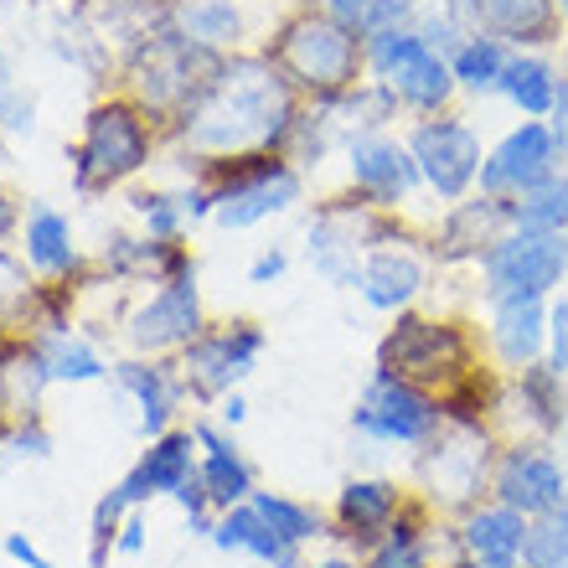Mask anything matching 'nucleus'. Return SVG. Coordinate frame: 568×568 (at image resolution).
<instances>
[{
  "label": "nucleus",
  "instance_id": "nucleus-1",
  "mask_svg": "<svg viewBox=\"0 0 568 568\" xmlns=\"http://www.w3.org/2000/svg\"><path fill=\"white\" fill-rule=\"evenodd\" d=\"M300 99L280 78L264 52H227L212 89L196 99V109L171 130L165 150H186V155H243V150H274L284 155V140L295 130Z\"/></svg>",
  "mask_w": 568,
  "mask_h": 568
},
{
  "label": "nucleus",
  "instance_id": "nucleus-2",
  "mask_svg": "<svg viewBox=\"0 0 568 568\" xmlns=\"http://www.w3.org/2000/svg\"><path fill=\"white\" fill-rule=\"evenodd\" d=\"M165 155V130L150 120V109L124 89L99 93L83 109V130L68 145V181L78 202H99L124 192Z\"/></svg>",
  "mask_w": 568,
  "mask_h": 568
},
{
  "label": "nucleus",
  "instance_id": "nucleus-3",
  "mask_svg": "<svg viewBox=\"0 0 568 568\" xmlns=\"http://www.w3.org/2000/svg\"><path fill=\"white\" fill-rule=\"evenodd\" d=\"M486 336L470 315L460 311H434V305H414V311L388 315V326L373 346V373L404 377L414 388L445 398L449 388H460L470 373L486 367Z\"/></svg>",
  "mask_w": 568,
  "mask_h": 568
},
{
  "label": "nucleus",
  "instance_id": "nucleus-4",
  "mask_svg": "<svg viewBox=\"0 0 568 568\" xmlns=\"http://www.w3.org/2000/svg\"><path fill=\"white\" fill-rule=\"evenodd\" d=\"M258 52L280 68V78L305 104H336L367 78V42L342 21H331L315 0H295L258 42Z\"/></svg>",
  "mask_w": 568,
  "mask_h": 568
},
{
  "label": "nucleus",
  "instance_id": "nucleus-5",
  "mask_svg": "<svg viewBox=\"0 0 568 568\" xmlns=\"http://www.w3.org/2000/svg\"><path fill=\"white\" fill-rule=\"evenodd\" d=\"M181 165V181H202L212 192V223L223 233H248L258 223H274L305 202V171L290 165L274 150H243V155H186L171 150Z\"/></svg>",
  "mask_w": 568,
  "mask_h": 568
},
{
  "label": "nucleus",
  "instance_id": "nucleus-6",
  "mask_svg": "<svg viewBox=\"0 0 568 568\" xmlns=\"http://www.w3.org/2000/svg\"><path fill=\"white\" fill-rule=\"evenodd\" d=\"M223 58L227 52H212V47L181 37V31L165 21V27L145 31L135 42H124L120 89L150 109V120L161 124L165 145H171V130H176V124L196 109V99L212 89Z\"/></svg>",
  "mask_w": 568,
  "mask_h": 568
},
{
  "label": "nucleus",
  "instance_id": "nucleus-7",
  "mask_svg": "<svg viewBox=\"0 0 568 568\" xmlns=\"http://www.w3.org/2000/svg\"><path fill=\"white\" fill-rule=\"evenodd\" d=\"M501 455L496 429H465V424H445L424 449H414L408 465V486L429 511L439 517H465L491 496V470Z\"/></svg>",
  "mask_w": 568,
  "mask_h": 568
},
{
  "label": "nucleus",
  "instance_id": "nucleus-8",
  "mask_svg": "<svg viewBox=\"0 0 568 568\" xmlns=\"http://www.w3.org/2000/svg\"><path fill=\"white\" fill-rule=\"evenodd\" d=\"M367 78L388 83L408 120H429V114L460 109V89H455L449 58L445 52H434L414 27L367 37Z\"/></svg>",
  "mask_w": 568,
  "mask_h": 568
},
{
  "label": "nucleus",
  "instance_id": "nucleus-9",
  "mask_svg": "<svg viewBox=\"0 0 568 568\" xmlns=\"http://www.w3.org/2000/svg\"><path fill=\"white\" fill-rule=\"evenodd\" d=\"M404 140L414 150L424 196H429L434 207L465 202L480 186L486 145H480V130L465 109H445V114H429V120H408Z\"/></svg>",
  "mask_w": 568,
  "mask_h": 568
},
{
  "label": "nucleus",
  "instance_id": "nucleus-10",
  "mask_svg": "<svg viewBox=\"0 0 568 568\" xmlns=\"http://www.w3.org/2000/svg\"><path fill=\"white\" fill-rule=\"evenodd\" d=\"M264 346H270V331H264L258 315H217V321H207V331L176 357L192 404L212 408L217 398L239 393L254 377Z\"/></svg>",
  "mask_w": 568,
  "mask_h": 568
},
{
  "label": "nucleus",
  "instance_id": "nucleus-11",
  "mask_svg": "<svg viewBox=\"0 0 568 568\" xmlns=\"http://www.w3.org/2000/svg\"><path fill=\"white\" fill-rule=\"evenodd\" d=\"M480 300H554L568 290V233L511 227L480 258Z\"/></svg>",
  "mask_w": 568,
  "mask_h": 568
},
{
  "label": "nucleus",
  "instance_id": "nucleus-12",
  "mask_svg": "<svg viewBox=\"0 0 568 568\" xmlns=\"http://www.w3.org/2000/svg\"><path fill=\"white\" fill-rule=\"evenodd\" d=\"M207 300L202 284H150L120 315V346L130 357H181L207 331Z\"/></svg>",
  "mask_w": 568,
  "mask_h": 568
},
{
  "label": "nucleus",
  "instance_id": "nucleus-13",
  "mask_svg": "<svg viewBox=\"0 0 568 568\" xmlns=\"http://www.w3.org/2000/svg\"><path fill=\"white\" fill-rule=\"evenodd\" d=\"M445 429V408L439 398L404 377L373 373L362 383L357 404H352V434L367 439V445H388V449H424L434 434Z\"/></svg>",
  "mask_w": 568,
  "mask_h": 568
},
{
  "label": "nucleus",
  "instance_id": "nucleus-14",
  "mask_svg": "<svg viewBox=\"0 0 568 568\" xmlns=\"http://www.w3.org/2000/svg\"><path fill=\"white\" fill-rule=\"evenodd\" d=\"M342 176L346 192H357L362 202H373L383 212H414L424 196L414 150L398 130H362V135L342 140Z\"/></svg>",
  "mask_w": 568,
  "mask_h": 568
},
{
  "label": "nucleus",
  "instance_id": "nucleus-15",
  "mask_svg": "<svg viewBox=\"0 0 568 568\" xmlns=\"http://www.w3.org/2000/svg\"><path fill=\"white\" fill-rule=\"evenodd\" d=\"M496 439H564L568 434V373H558L554 362H527L501 383V404L491 419Z\"/></svg>",
  "mask_w": 568,
  "mask_h": 568
},
{
  "label": "nucleus",
  "instance_id": "nucleus-16",
  "mask_svg": "<svg viewBox=\"0 0 568 568\" xmlns=\"http://www.w3.org/2000/svg\"><path fill=\"white\" fill-rule=\"evenodd\" d=\"M414 486L393 476H346L331 496V542L352 558H367L377 542L393 532V523L408 511Z\"/></svg>",
  "mask_w": 568,
  "mask_h": 568
},
{
  "label": "nucleus",
  "instance_id": "nucleus-17",
  "mask_svg": "<svg viewBox=\"0 0 568 568\" xmlns=\"http://www.w3.org/2000/svg\"><path fill=\"white\" fill-rule=\"evenodd\" d=\"M558 171H568V145L548 130V120H517L496 145H486L476 192L517 202L523 192L542 186V181L558 176Z\"/></svg>",
  "mask_w": 568,
  "mask_h": 568
},
{
  "label": "nucleus",
  "instance_id": "nucleus-18",
  "mask_svg": "<svg viewBox=\"0 0 568 568\" xmlns=\"http://www.w3.org/2000/svg\"><path fill=\"white\" fill-rule=\"evenodd\" d=\"M491 501L523 511L527 523L568 501V460L554 439H511L496 455L491 470Z\"/></svg>",
  "mask_w": 568,
  "mask_h": 568
},
{
  "label": "nucleus",
  "instance_id": "nucleus-19",
  "mask_svg": "<svg viewBox=\"0 0 568 568\" xmlns=\"http://www.w3.org/2000/svg\"><path fill=\"white\" fill-rule=\"evenodd\" d=\"M511 233V202L486 192H470L465 202H449L429 217V254L445 274L480 270V258Z\"/></svg>",
  "mask_w": 568,
  "mask_h": 568
},
{
  "label": "nucleus",
  "instance_id": "nucleus-20",
  "mask_svg": "<svg viewBox=\"0 0 568 568\" xmlns=\"http://www.w3.org/2000/svg\"><path fill=\"white\" fill-rule=\"evenodd\" d=\"M434 274H439V264H434V254H429V227H424V233H414V239L377 243L373 254L362 258L357 295H362V305H367V311L398 315V311L424 305Z\"/></svg>",
  "mask_w": 568,
  "mask_h": 568
},
{
  "label": "nucleus",
  "instance_id": "nucleus-21",
  "mask_svg": "<svg viewBox=\"0 0 568 568\" xmlns=\"http://www.w3.org/2000/svg\"><path fill=\"white\" fill-rule=\"evenodd\" d=\"M109 383L140 408V434H145V439L176 429L181 408L192 404L176 357H130V352H124V357H114V367H109Z\"/></svg>",
  "mask_w": 568,
  "mask_h": 568
},
{
  "label": "nucleus",
  "instance_id": "nucleus-22",
  "mask_svg": "<svg viewBox=\"0 0 568 568\" xmlns=\"http://www.w3.org/2000/svg\"><path fill=\"white\" fill-rule=\"evenodd\" d=\"M192 439H196V449H202V455H196V480L207 486L212 507L227 511V507L254 501L258 470H254V460L243 455L239 429L217 424L212 414H192Z\"/></svg>",
  "mask_w": 568,
  "mask_h": 568
},
{
  "label": "nucleus",
  "instance_id": "nucleus-23",
  "mask_svg": "<svg viewBox=\"0 0 568 568\" xmlns=\"http://www.w3.org/2000/svg\"><path fill=\"white\" fill-rule=\"evenodd\" d=\"M196 455H202V449H196V439H192V424H176V429L145 439V449L135 455V465H130L114 486L124 491L130 507H150L155 496L171 501L186 480H196Z\"/></svg>",
  "mask_w": 568,
  "mask_h": 568
},
{
  "label": "nucleus",
  "instance_id": "nucleus-24",
  "mask_svg": "<svg viewBox=\"0 0 568 568\" xmlns=\"http://www.w3.org/2000/svg\"><path fill=\"white\" fill-rule=\"evenodd\" d=\"M486 357L501 373H517L527 362L548 357V300H486Z\"/></svg>",
  "mask_w": 568,
  "mask_h": 568
},
{
  "label": "nucleus",
  "instance_id": "nucleus-25",
  "mask_svg": "<svg viewBox=\"0 0 568 568\" xmlns=\"http://www.w3.org/2000/svg\"><path fill=\"white\" fill-rule=\"evenodd\" d=\"M16 254L27 258V270L37 274V280H83V274L93 270V258L78 248L73 217L58 212L52 202H27Z\"/></svg>",
  "mask_w": 568,
  "mask_h": 568
},
{
  "label": "nucleus",
  "instance_id": "nucleus-26",
  "mask_svg": "<svg viewBox=\"0 0 568 568\" xmlns=\"http://www.w3.org/2000/svg\"><path fill=\"white\" fill-rule=\"evenodd\" d=\"M476 27L507 42L511 52H558L568 21L558 0H480Z\"/></svg>",
  "mask_w": 568,
  "mask_h": 568
},
{
  "label": "nucleus",
  "instance_id": "nucleus-27",
  "mask_svg": "<svg viewBox=\"0 0 568 568\" xmlns=\"http://www.w3.org/2000/svg\"><path fill=\"white\" fill-rule=\"evenodd\" d=\"M564 83H568V73H564V62H558V52H511L507 73L496 83V99L511 104L523 120H548Z\"/></svg>",
  "mask_w": 568,
  "mask_h": 568
},
{
  "label": "nucleus",
  "instance_id": "nucleus-28",
  "mask_svg": "<svg viewBox=\"0 0 568 568\" xmlns=\"http://www.w3.org/2000/svg\"><path fill=\"white\" fill-rule=\"evenodd\" d=\"M527 517L523 511L501 507V501H480L470 507L465 517H455V538L470 558H496V564H523V548H527Z\"/></svg>",
  "mask_w": 568,
  "mask_h": 568
},
{
  "label": "nucleus",
  "instance_id": "nucleus-29",
  "mask_svg": "<svg viewBox=\"0 0 568 568\" xmlns=\"http://www.w3.org/2000/svg\"><path fill=\"white\" fill-rule=\"evenodd\" d=\"M207 542H212V548H223V554H248V558H258V564H270V568H305V554L284 548L280 532L258 517L254 501L217 511V523H212V538Z\"/></svg>",
  "mask_w": 568,
  "mask_h": 568
},
{
  "label": "nucleus",
  "instance_id": "nucleus-30",
  "mask_svg": "<svg viewBox=\"0 0 568 568\" xmlns=\"http://www.w3.org/2000/svg\"><path fill=\"white\" fill-rule=\"evenodd\" d=\"M165 16L181 37L212 47V52H243L248 21L239 0H165Z\"/></svg>",
  "mask_w": 568,
  "mask_h": 568
},
{
  "label": "nucleus",
  "instance_id": "nucleus-31",
  "mask_svg": "<svg viewBox=\"0 0 568 568\" xmlns=\"http://www.w3.org/2000/svg\"><path fill=\"white\" fill-rule=\"evenodd\" d=\"M37 352H42V367L52 383H68V388H83V383H104L114 362L104 357V346L83 336V331H52V336H37Z\"/></svg>",
  "mask_w": 568,
  "mask_h": 568
},
{
  "label": "nucleus",
  "instance_id": "nucleus-32",
  "mask_svg": "<svg viewBox=\"0 0 568 568\" xmlns=\"http://www.w3.org/2000/svg\"><path fill=\"white\" fill-rule=\"evenodd\" d=\"M511 62V47L496 42L491 31H470L455 52H449V73H455V89L460 99H496V83L507 73Z\"/></svg>",
  "mask_w": 568,
  "mask_h": 568
},
{
  "label": "nucleus",
  "instance_id": "nucleus-33",
  "mask_svg": "<svg viewBox=\"0 0 568 568\" xmlns=\"http://www.w3.org/2000/svg\"><path fill=\"white\" fill-rule=\"evenodd\" d=\"M254 507H258V517L280 532L284 548H295V554H305L311 542H331V517H326V507H315V501H300V496L264 491V486H258Z\"/></svg>",
  "mask_w": 568,
  "mask_h": 568
},
{
  "label": "nucleus",
  "instance_id": "nucleus-34",
  "mask_svg": "<svg viewBox=\"0 0 568 568\" xmlns=\"http://www.w3.org/2000/svg\"><path fill=\"white\" fill-rule=\"evenodd\" d=\"M124 212L140 223L145 239H186L192 223H186V212H181V196L176 186H155V181H135V186H124Z\"/></svg>",
  "mask_w": 568,
  "mask_h": 568
},
{
  "label": "nucleus",
  "instance_id": "nucleus-35",
  "mask_svg": "<svg viewBox=\"0 0 568 568\" xmlns=\"http://www.w3.org/2000/svg\"><path fill=\"white\" fill-rule=\"evenodd\" d=\"M511 227L568 233V171H558V176H548L542 186L517 196V202H511Z\"/></svg>",
  "mask_w": 568,
  "mask_h": 568
},
{
  "label": "nucleus",
  "instance_id": "nucleus-36",
  "mask_svg": "<svg viewBox=\"0 0 568 568\" xmlns=\"http://www.w3.org/2000/svg\"><path fill=\"white\" fill-rule=\"evenodd\" d=\"M523 568H568V501L554 511H542V517H532Z\"/></svg>",
  "mask_w": 568,
  "mask_h": 568
},
{
  "label": "nucleus",
  "instance_id": "nucleus-37",
  "mask_svg": "<svg viewBox=\"0 0 568 568\" xmlns=\"http://www.w3.org/2000/svg\"><path fill=\"white\" fill-rule=\"evenodd\" d=\"M130 517V501H124L120 486H109L89 511V568H104L114 558V542H120V523Z\"/></svg>",
  "mask_w": 568,
  "mask_h": 568
},
{
  "label": "nucleus",
  "instance_id": "nucleus-38",
  "mask_svg": "<svg viewBox=\"0 0 568 568\" xmlns=\"http://www.w3.org/2000/svg\"><path fill=\"white\" fill-rule=\"evenodd\" d=\"M37 130V93L21 89V83H11V89L0 93V135H31Z\"/></svg>",
  "mask_w": 568,
  "mask_h": 568
},
{
  "label": "nucleus",
  "instance_id": "nucleus-39",
  "mask_svg": "<svg viewBox=\"0 0 568 568\" xmlns=\"http://www.w3.org/2000/svg\"><path fill=\"white\" fill-rule=\"evenodd\" d=\"M6 449H11V455H21V460H47V455H52V429H47L42 414L16 419V429L6 434Z\"/></svg>",
  "mask_w": 568,
  "mask_h": 568
},
{
  "label": "nucleus",
  "instance_id": "nucleus-40",
  "mask_svg": "<svg viewBox=\"0 0 568 568\" xmlns=\"http://www.w3.org/2000/svg\"><path fill=\"white\" fill-rule=\"evenodd\" d=\"M548 362L568 373V290L548 300Z\"/></svg>",
  "mask_w": 568,
  "mask_h": 568
},
{
  "label": "nucleus",
  "instance_id": "nucleus-41",
  "mask_svg": "<svg viewBox=\"0 0 568 568\" xmlns=\"http://www.w3.org/2000/svg\"><path fill=\"white\" fill-rule=\"evenodd\" d=\"M284 274H290V248L284 243H264L254 254V264H248V284H280Z\"/></svg>",
  "mask_w": 568,
  "mask_h": 568
},
{
  "label": "nucleus",
  "instance_id": "nucleus-42",
  "mask_svg": "<svg viewBox=\"0 0 568 568\" xmlns=\"http://www.w3.org/2000/svg\"><path fill=\"white\" fill-rule=\"evenodd\" d=\"M150 542V527H145V507H130V517L120 523V542H114V554L120 558H140Z\"/></svg>",
  "mask_w": 568,
  "mask_h": 568
},
{
  "label": "nucleus",
  "instance_id": "nucleus-43",
  "mask_svg": "<svg viewBox=\"0 0 568 568\" xmlns=\"http://www.w3.org/2000/svg\"><path fill=\"white\" fill-rule=\"evenodd\" d=\"M0 554L11 558V564H21V568H58L37 542L27 538V532H6V538H0Z\"/></svg>",
  "mask_w": 568,
  "mask_h": 568
},
{
  "label": "nucleus",
  "instance_id": "nucleus-44",
  "mask_svg": "<svg viewBox=\"0 0 568 568\" xmlns=\"http://www.w3.org/2000/svg\"><path fill=\"white\" fill-rule=\"evenodd\" d=\"M315 6H321L331 21H342L346 31H357V37H362V27H367V11H373V0H315Z\"/></svg>",
  "mask_w": 568,
  "mask_h": 568
},
{
  "label": "nucleus",
  "instance_id": "nucleus-45",
  "mask_svg": "<svg viewBox=\"0 0 568 568\" xmlns=\"http://www.w3.org/2000/svg\"><path fill=\"white\" fill-rule=\"evenodd\" d=\"M21 217H27L21 196H16L11 186H0V243H16V239H21Z\"/></svg>",
  "mask_w": 568,
  "mask_h": 568
},
{
  "label": "nucleus",
  "instance_id": "nucleus-46",
  "mask_svg": "<svg viewBox=\"0 0 568 568\" xmlns=\"http://www.w3.org/2000/svg\"><path fill=\"white\" fill-rule=\"evenodd\" d=\"M212 419L227 424V429H243V419H248V398H243V388L227 393V398H217V404H212Z\"/></svg>",
  "mask_w": 568,
  "mask_h": 568
},
{
  "label": "nucleus",
  "instance_id": "nucleus-47",
  "mask_svg": "<svg viewBox=\"0 0 568 568\" xmlns=\"http://www.w3.org/2000/svg\"><path fill=\"white\" fill-rule=\"evenodd\" d=\"M305 568H362V558H352V554H321V558H305Z\"/></svg>",
  "mask_w": 568,
  "mask_h": 568
},
{
  "label": "nucleus",
  "instance_id": "nucleus-48",
  "mask_svg": "<svg viewBox=\"0 0 568 568\" xmlns=\"http://www.w3.org/2000/svg\"><path fill=\"white\" fill-rule=\"evenodd\" d=\"M445 6H449V11H460L465 21H470V27H476V6H480V0H445Z\"/></svg>",
  "mask_w": 568,
  "mask_h": 568
},
{
  "label": "nucleus",
  "instance_id": "nucleus-49",
  "mask_svg": "<svg viewBox=\"0 0 568 568\" xmlns=\"http://www.w3.org/2000/svg\"><path fill=\"white\" fill-rule=\"evenodd\" d=\"M16 83V73H11V58H6V47H0V93Z\"/></svg>",
  "mask_w": 568,
  "mask_h": 568
},
{
  "label": "nucleus",
  "instance_id": "nucleus-50",
  "mask_svg": "<svg viewBox=\"0 0 568 568\" xmlns=\"http://www.w3.org/2000/svg\"><path fill=\"white\" fill-rule=\"evenodd\" d=\"M558 62H564V73H568V31H564V42H558Z\"/></svg>",
  "mask_w": 568,
  "mask_h": 568
},
{
  "label": "nucleus",
  "instance_id": "nucleus-51",
  "mask_svg": "<svg viewBox=\"0 0 568 568\" xmlns=\"http://www.w3.org/2000/svg\"><path fill=\"white\" fill-rule=\"evenodd\" d=\"M558 11H564V21H568V0H558Z\"/></svg>",
  "mask_w": 568,
  "mask_h": 568
},
{
  "label": "nucleus",
  "instance_id": "nucleus-52",
  "mask_svg": "<svg viewBox=\"0 0 568 568\" xmlns=\"http://www.w3.org/2000/svg\"><path fill=\"white\" fill-rule=\"evenodd\" d=\"M0 449H6V434H0Z\"/></svg>",
  "mask_w": 568,
  "mask_h": 568
},
{
  "label": "nucleus",
  "instance_id": "nucleus-53",
  "mask_svg": "<svg viewBox=\"0 0 568 568\" xmlns=\"http://www.w3.org/2000/svg\"><path fill=\"white\" fill-rule=\"evenodd\" d=\"M73 6H83V0H73Z\"/></svg>",
  "mask_w": 568,
  "mask_h": 568
}]
</instances>
